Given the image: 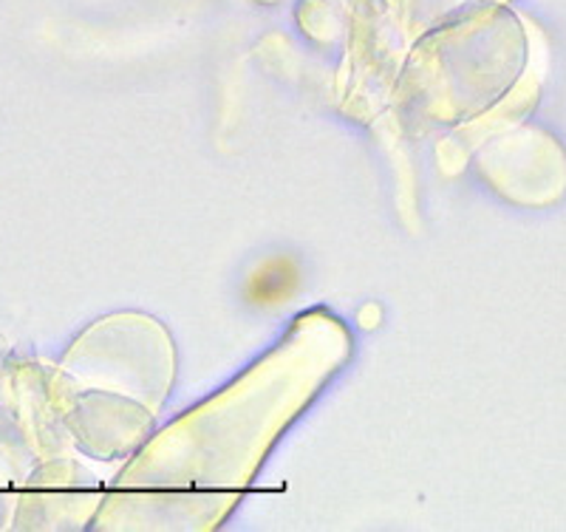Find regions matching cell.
Wrapping results in <instances>:
<instances>
[{"label":"cell","instance_id":"1","mask_svg":"<svg viewBox=\"0 0 566 532\" xmlns=\"http://www.w3.org/2000/svg\"><path fill=\"white\" fill-rule=\"evenodd\" d=\"M301 286V270L297 263L286 255L270 258V261L258 263L247 281V301L252 306L275 309L290 301Z\"/></svg>","mask_w":566,"mask_h":532}]
</instances>
